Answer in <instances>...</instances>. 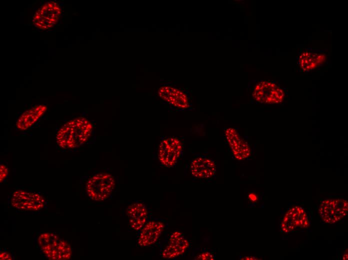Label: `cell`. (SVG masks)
<instances>
[{
	"label": "cell",
	"mask_w": 348,
	"mask_h": 260,
	"mask_svg": "<svg viewBox=\"0 0 348 260\" xmlns=\"http://www.w3.org/2000/svg\"><path fill=\"white\" fill-rule=\"evenodd\" d=\"M92 126L87 119L79 117L64 124L58 130L57 144L63 148H74L86 143L91 136Z\"/></svg>",
	"instance_id": "obj_1"
},
{
	"label": "cell",
	"mask_w": 348,
	"mask_h": 260,
	"mask_svg": "<svg viewBox=\"0 0 348 260\" xmlns=\"http://www.w3.org/2000/svg\"><path fill=\"white\" fill-rule=\"evenodd\" d=\"M38 242L42 252L48 259L66 260L71 258L70 244L56 234L43 233L38 236Z\"/></svg>",
	"instance_id": "obj_2"
},
{
	"label": "cell",
	"mask_w": 348,
	"mask_h": 260,
	"mask_svg": "<svg viewBox=\"0 0 348 260\" xmlns=\"http://www.w3.org/2000/svg\"><path fill=\"white\" fill-rule=\"evenodd\" d=\"M116 186V180L110 174L100 172L92 176L86 184L88 197L96 202L107 200L112 194Z\"/></svg>",
	"instance_id": "obj_3"
},
{
	"label": "cell",
	"mask_w": 348,
	"mask_h": 260,
	"mask_svg": "<svg viewBox=\"0 0 348 260\" xmlns=\"http://www.w3.org/2000/svg\"><path fill=\"white\" fill-rule=\"evenodd\" d=\"M318 212L324 222L334 224L347 215L348 201L344 198L325 200L320 203Z\"/></svg>",
	"instance_id": "obj_4"
},
{
	"label": "cell",
	"mask_w": 348,
	"mask_h": 260,
	"mask_svg": "<svg viewBox=\"0 0 348 260\" xmlns=\"http://www.w3.org/2000/svg\"><path fill=\"white\" fill-rule=\"evenodd\" d=\"M10 201L12 207L22 211H38L45 206V200L42 195L23 190L14 192Z\"/></svg>",
	"instance_id": "obj_5"
},
{
	"label": "cell",
	"mask_w": 348,
	"mask_h": 260,
	"mask_svg": "<svg viewBox=\"0 0 348 260\" xmlns=\"http://www.w3.org/2000/svg\"><path fill=\"white\" fill-rule=\"evenodd\" d=\"M61 14L62 10L58 3L54 1L48 2L36 12L32 24L39 29L48 30L56 24Z\"/></svg>",
	"instance_id": "obj_6"
},
{
	"label": "cell",
	"mask_w": 348,
	"mask_h": 260,
	"mask_svg": "<svg viewBox=\"0 0 348 260\" xmlns=\"http://www.w3.org/2000/svg\"><path fill=\"white\" fill-rule=\"evenodd\" d=\"M182 145L179 139L169 137L163 139L158 149V158L160 163L168 168L176 165L181 156Z\"/></svg>",
	"instance_id": "obj_7"
},
{
	"label": "cell",
	"mask_w": 348,
	"mask_h": 260,
	"mask_svg": "<svg viewBox=\"0 0 348 260\" xmlns=\"http://www.w3.org/2000/svg\"><path fill=\"white\" fill-rule=\"evenodd\" d=\"M284 93L282 90L273 82L262 81L256 84L252 96L257 102L264 104H276L282 102Z\"/></svg>",
	"instance_id": "obj_8"
},
{
	"label": "cell",
	"mask_w": 348,
	"mask_h": 260,
	"mask_svg": "<svg viewBox=\"0 0 348 260\" xmlns=\"http://www.w3.org/2000/svg\"><path fill=\"white\" fill-rule=\"evenodd\" d=\"M309 226L308 214L300 206H294L286 212L282 220L281 230L288 233L298 228H306Z\"/></svg>",
	"instance_id": "obj_9"
},
{
	"label": "cell",
	"mask_w": 348,
	"mask_h": 260,
	"mask_svg": "<svg viewBox=\"0 0 348 260\" xmlns=\"http://www.w3.org/2000/svg\"><path fill=\"white\" fill-rule=\"evenodd\" d=\"M164 228V224L160 220H148L139 230L138 245L142 248L153 245L159 239Z\"/></svg>",
	"instance_id": "obj_10"
},
{
	"label": "cell",
	"mask_w": 348,
	"mask_h": 260,
	"mask_svg": "<svg viewBox=\"0 0 348 260\" xmlns=\"http://www.w3.org/2000/svg\"><path fill=\"white\" fill-rule=\"evenodd\" d=\"M190 244L184 234L175 231L170 236L168 242L162 250L161 256L165 259H172L183 254L187 250Z\"/></svg>",
	"instance_id": "obj_11"
},
{
	"label": "cell",
	"mask_w": 348,
	"mask_h": 260,
	"mask_svg": "<svg viewBox=\"0 0 348 260\" xmlns=\"http://www.w3.org/2000/svg\"><path fill=\"white\" fill-rule=\"evenodd\" d=\"M159 96L171 106L180 109H186L190 106L188 95L184 91L165 85L161 86L158 90Z\"/></svg>",
	"instance_id": "obj_12"
},
{
	"label": "cell",
	"mask_w": 348,
	"mask_h": 260,
	"mask_svg": "<svg viewBox=\"0 0 348 260\" xmlns=\"http://www.w3.org/2000/svg\"><path fill=\"white\" fill-rule=\"evenodd\" d=\"M130 227L132 230L139 231L149 220L148 210L142 202H136L128 206L126 209Z\"/></svg>",
	"instance_id": "obj_13"
},
{
	"label": "cell",
	"mask_w": 348,
	"mask_h": 260,
	"mask_svg": "<svg viewBox=\"0 0 348 260\" xmlns=\"http://www.w3.org/2000/svg\"><path fill=\"white\" fill-rule=\"evenodd\" d=\"M225 136L234 158L242 160L248 158L251 154L250 148L248 143L233 128H228L225 131Z\"/></svg>",
	"instance_id": "obj_14"
},
{
	"label": "cell",
	"mask_w": 348,
	"mask_h": 260,
	"mask_svg": "<svg viewBox=\"0 0 348 260\" xmlns=\"http://www.w3.org/2000/svg\"><path fill=\"white\" fill-rule=\"evenodd\" d=\"M192 175L197 178H208L212 177L216 172L214 162L204 156L194 158L190 164Z\"/></svg>",
	"instance_id": "obj_15"
},
{
	"label": "cell",
	"mask_w": 348,
	"mask_h": 260,
	"mask_svg": "<svg viewBox=\"0 0 348 260\" xmlns=\"http://www.w3.org/2000/svg\"><path fill=\"white\" fill-rule=\"evenodd\" d=\"M46 110V106L40 104L25 111L16 122L17 128L20 130H26L32 126Z\"/></svg>",
	"instance_id": "obj_16"
},
{
	"label": "cell",
	"mask_w": 348,
	"mask_h": 260,
	"mask_svg": "<svg viewBox=\"0 0 348 260\" xmlns=\"http://www.w3.org/2000/svg\"><path fill=\"white\" fill-rule=\"evenodd\" d=\"M326 56L310 52H304L300 56L298 60L300 66L304 71L314 69L323 63Z\"/></svg>",
	"instance_id": "obj_17"
},
{
	"label": "cell",
	"mask_w": 348,
	"mask_h": 260,
	"mask_svg": "<svg viewBox=\"0 0 348 260\" xmlns=\"http://www.w3.org/2000/svg\"><path fill=\"white\" fill-rule=\"evenodd\" d=\"M196 259L199 260H214V256L212 252H205L199 254Z\"/></svg>",
	"instance_id": "obj_18"
},
{
	"label": "cell",
	"mask_w": 348,
	"mask_h": 260,
	"mask_svg": "<svg viewBox=\"0 0 348 260\" xmlns=\"http://www.w3.org/2000/svg\"><path fill=\"white\" fill-rule=\"evenodd\" d=\"M8 170L6 165L1 164L0 166V182L6 178Z\"/></svg>",
	"instance_id": "obj_19"
},
{
	"label": "cell",
	"mask_w": 348,
	"mask_h": 260,
	"mask_svg": "<svg viewBox=\"0 0 348 260\" xmlns=\"http://www.w3.org/2000/svg\"><path fill=\"white\" fill-rule=\"evenodd\" d=\"M0 260H12V256L6 250L0 252Z\"/></svg>",
	"instance_id": "obj_20"
},
{
	"label": "cell",
	"mask_w": 348,
	"mask_h": 260,
	"mask_svg": "<svg viewBox=\"0 0 348 260\" xmlns=\"http://www.w3.org/2000/svg\"><path fill=\"white\" fill-rule=\"evenodd\" d=\"M248 199L252 202H255L258 200V196L254 193H250L248 195Z\"/></svg>",
	"instance_id": "obj_21"
},
{
	"label": "cell",
	"mask_w": 348,
	"mask_h": 260,
	"mask_svg": "<svg viewBox=\"0 0 348 260\" xmlns=\"http://www.w3.org/2000/svg\"><path fill=\"white\" fill-rule=\"evenodd\" d=\"M348 250L346 249L345 252H344L342 256V259L344 260H347L348 259Z\"/></svg>",
	"instance_id": "obj_22"
},
{
	"label": "cell",
	"mask_w": 348,
	"mask_h": 260,
	"mask_svg": "<svg viewBox=\"0 0 348 260\" xmlns=\"http://www.w3.org/2000/svg\"><path fill=\"white\" fill-rule=\"evenodd\" d=\"M242 259H244V260H254V259H256V258H254V257H252V256H246V257H245L244 258H242Z\"/></svg>",
	"instance_id": "obj_23"
}]
</instances>
